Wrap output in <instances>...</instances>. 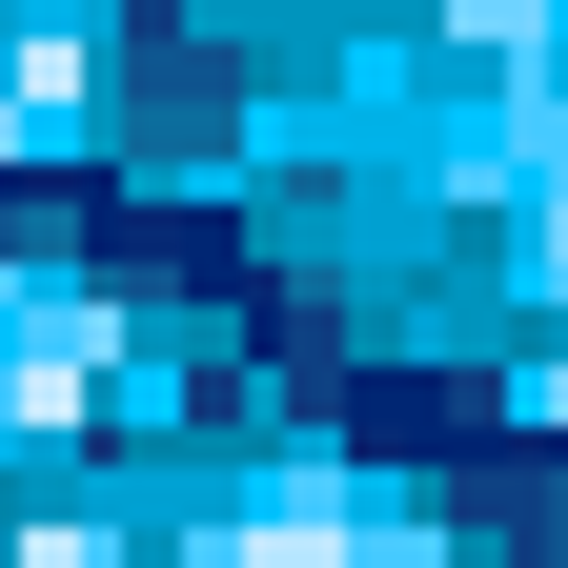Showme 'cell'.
Returning a JSON list of instances; mask_svg holds the SVG:
<instances>
[{
  "label": "cell",
  "mask_w": 568,
  "mask_h": 568,
  "mask_svg": "<svg viewBox=\"0 0 568 568\" xmlns=\"http://www.w3.org/2000/svg\"><path fill=\"white\" fill-rule=\"evenodd\" d=\"M41 568H82V548H41Z\"/></svg>",
  "instance_id": "obj_1"
}]
</instances>
